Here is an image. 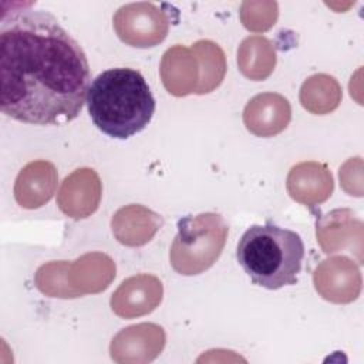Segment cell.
Returning <instances> with one entry per match:
<instances>
[{
  "label": "cell",
  "instance_id": "2e32d148",
  "mask_svg": "<svg viewBox=\"0 0 364 364\" xmlns=\"http://www.w3.org/2000/svg\"><path fill=\"white\" fill-rule=\"evenodd\" d=\"M240 18L246 28L252 31H264L270 28L277 18V3L245 1L240 9Z\"/></svg>",
  "mask_w": 364,
  "mask_h": 364
},
{
  "label": "cell",
  "instance_id": "30bf717a",
  "mask_svg": "<svg viewBox=\"0 0 364 364\" xmlns=\"http://www.w3.org/2000/svg\"><path fill=\"white\" fill-rule=\"evenodd\" d=\"M287 189L293 199L311 205L323 202L331 195L333 179L324 165L304 162L291 168L287 178Z\"/></svg>",
  "mask_w": 364,
  "mask_h": 364
},
{
  "label": "cell",
  "instance_id": "5bb4252c",
  "mask_svg": "<svg viewBox=\"0 0 364 364\" xmlns=\"http://www.w3.org/2000/svg\"><path fill=\"white\" fill-rule=\"evenodd\" d=\"M303 107L314 114H324L334 109L340 101V88L333 77L320 74L304 81L300 91Z\"/></svg>",
  "mask_w": 364,
  "mask_h": 364
},
{
  "label": "cell",
  "instance_id": "277c9868",
  "mask_svg": "<svg viewBox=\"0 0 364 364\" xmlns=\"http://www.w3.org/2000/svg\"><path fill=\"white\" fill-rule=\"evenodd\" d=\"M226 235L228 226L220 215L202 213L181 219L169 253L171 264L186 276L209 269L219 257Z\"/></svg>",
  "mask_w": 364,
  "mask_h": 364
},
{
  "label": "cell",
  "instance_id": "8fae6325",
  "mask_svg": "<svg viewBox=\"0 0 364 364\" xmlns=\"http://www.w3.org/2000/svg\"><path fill=\"white\" fill-rule=\"evenodd\" d=\"M161 223V218L156 213L144 206L131 205L115 213L112 232L122 245L139 246L151 240Z\"/></svg>",
  "mask_w": 364,
  "mask_h": 364
},
{
  "label": "cell",
  "instance_id": "52a82bcc",
  "mask_svg": "<svg viewBox=\"0 0 364 364\" xmlns=\"http://www.w3.org/2000/svg\"><path fill=\"white\" fill-rule=\"evenodd\" d=\"M162 299V283L148 274L129 277L111 297L112 310L125 318L151 313Z\"/></svg>",
  "mask_w": 364,
  "mask_h": 364
},
{
  "label": "cell",
  "instance_id": "5b68a950",
  "mask_svg": "<svg viewBox=\"0 0 364 364\" xmlns=\"http://www.w3.org/2000/svg\"><path fill=\"white\" fill-rule=\"evenodd\" d=\"M168 17L152 3L125 4L114 16L118 37L132 47H154L168 33Z\"/></svg>",
  "mask_w": 364,
  "mask_h": 364
},
{
  "label": "cell",
  "instance_id": "8992f818",
  "mask_svg": "<svg viewBox=\"0 0 364 364\" xmlns=\"http://www.w3.org/2000/svg\"><path fill=\"white\" fill-rule=\"evenodd\" d=\"M100 198L101 182L98 175L92 169L82 168L64 179L57 202L65 215L82 219L95 212Z\"/></svg>",
  "mask_w": 364,
  "mask_h": 364
},
{
  "label": "cell",
  "instance_id": "7c38bea8",
  "mask_svg": "<svg viewBox=\"0 0 364 364\" xmlns=\"http://www.w3.org/2000/svg\"><path fill=\"white\" fill-rule=\"evenodd\" d=\"M240 71L250 80L262 81L273 71L276 64L274 48L270 41L260 36L247 37L237 51Z\"/></svg>",
  "mask_w": 364,
  "mask_h": 364
},
{
  "label": "cell",
  "instance_id": "7a4b0ae2",
  "mask_svg": "<svg viewBox=\"0 0 364 364\" xmlns=\"http://www.w3.org/2000/svg\"><path fill=\"white\" fill-rule=\"evenodd\" d=\"M85 102L94 125L118 139L141 132L155 112L148 82L139 71L127 67L98 74L90 84Z\"/></svg>",
  "mask_w": 364,
  "mask_h": 364
},
{
  "label": "cell",
  "instance_id": "6da1fadb",
  "mask_svg": "<svg viewBox=\"0 0 364 364\" xmlns=\"http://www.w3.org/2000/svg\"><path fill=\"white\" fill-rule=\"evenodd\" d=\"M91 73L81 46L48 11H4L0 23V108L33 125L75 119Z\"/></svg>",
  "mask_w": 364,
  "mask_h": 364
},
{
  "label": "cell",
  "instance_id": "3957f363",
  "mask_svg": "<svg viewBox=\"0 0 364 364\" xmlns=\"http://www.w3.org/2000/svg\"><path fill=\"white\" fill-rule=\"evenodd\" d=\"M236 259L250 280L277 290L296 284L304 259L299 233L273 223L252 225L239 239Z\"/></svg>",
  "mask_w": 364,
  "mask_h": 364
},
{
  "label": "cell",
  "instance_id": "9a60e30c",
  "mask_svg": "<svg viewBox=\"0 0 364 364\" xmlns=\"http://www.w3.org/2000/svg\"><path fill=\"white\" fill-rule=\"evenodd\" d=\"M199 57V63L203 67L200 75V84L196 88V94L210 92L218 87L225 74V55L222 50L212 41L200 40L193 44L192 48Z\"/></svg>",
  "mask_w": 364,
  "mask_h": 364
},
{
  "label": "cell",
  "instance_id": "9c48e42d",
  "mask_svg": "<svg viewBox=\"0 0 364 364\" xmlns=\"http://www.w3.org/2000/svg\"><path fill=\"white\" fill-rule=\"evenodd\" d=\"M57 171L51 162L34 161L17 175L14 198L21 208L36 209L47 203L57 186Z\"/></svg>",
  "mask_w": 364,
  "mask_h": 364
},
{
  "label": "cell",
  "instance_id": "4fadbf2b",
  "mask_svg": "<svg viewBox=\"0 0 364 364\" xmlns=\"http://www.w3.org/2000/svg\"><path fill=\"white\" fill-rule=\"evenodd\" d=\"M193 61L189 51L181 46L168 50L162 60V78L166 90L173 95H186L195 92L193 81L195 73L186 71V68Z\"/></svg>",
  "mask_w": 364,
  "mask_h": 364
},
{
  "label": "cell",
  "instance_id": "ba28073f",
  "mask_svg": "<svg viewBox=\"0 0 364 364\" xmlns=\"http://www.w3.org/2000/svg\"><path fill=\"white\" fill-rule=\"evenodd\" d=\"M291 117L289 101L273 92L253 97L243 112L246 128L257 136H272L282 132Z\"/></svg>",
  "mask_w": 364,
  "mask_h": 364
}]
</instances>
